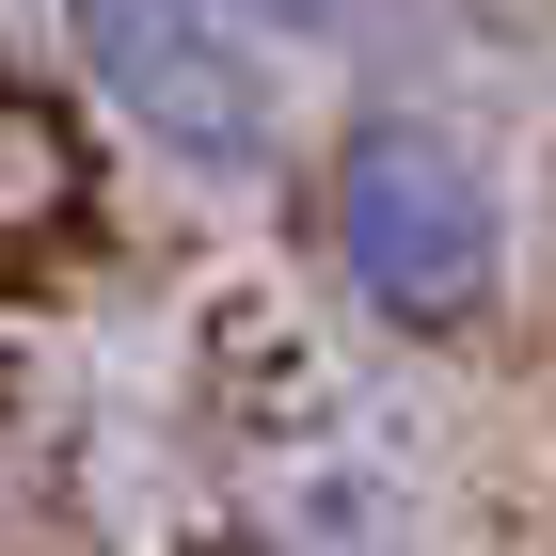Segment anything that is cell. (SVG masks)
Returning <instances> with one entry per match:
<instances>
[{"label": "cell", "mask_w": 556, "mask_h": 556, "mask_svg": "<svg viewBox=\"0 0 556 556\" xmlns=\"http://www.w3.org/2000/svg\"><path fill=\"white\" fill-rule=\"evenodd\" d=\"M80 16V64L112 80V112H128L143 143H175V160H270V80L255 48H239V16L223 0H64Z\"/></svg>", "instance_id": "cell-2"}, {"label": "cell", "mask_w": 556, "mask_h": 556, "mask_svg": "<svg viewBox=\"0 0 556 556\" xmlns=\"http://www.w3.org/2000/svg\"><path fill=\"white\" fill-rule=\"evenodd\" d=\"M223 16H255V33H350L366 0H223Z\"/></svg>", "instance_id": "cell-3"}, {"label": "cell", "mask_w": 556, "mask_h": 556, "mask_svg": "<svg viewBox=\"0 0 556 556\" xmlns=\"http://www.w3.org/2000/svg\"><path fill=\"white\" fill-rule=\"evenodd\" d=\"M334 255H350V287L397 302V318H462V302L493 287V191H477V160L429 143V128L350 143V175H334Z\"/></svg>", "instance_id": "cell-1"}]
</instances>
